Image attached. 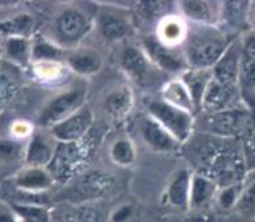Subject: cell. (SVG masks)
Masks as SVG:
<instances>
[{"label": "cell", "mask_w": 255, "mask_h": 222, "mask_svg": "<svg viewBox=\"0 0 255 222\" xmlns=\"http://www.w3.org/2000/svg\"><path fill=\"white\" fill-rule=\"evenodd\" d=\"M234 38L218 25H189L183 44L189 68L212 70Z\"/></svg>", "instance_id": "7a4b0ae2"}, {"label": "cell", "mask_w": 255, "mask_h": 222, "mask_svg": "<svg viewBox=\"0 0 255 222\" xmlns=\"http://www.w3.org/2000/svg\"><path fill=\"white\" fill-rule=\"evenodd\" d=\"M0 222H20L7 201H0Z\"/></svg>", "instance_id": "b9f144b4"}, {"label": "cell", "mask_w": 255, "mask_h": 222, "mask_svg": "<svg viewBox=\"0 0 255 222\" xmlns=\"http://www.w3.org/2000/svg\"><path fill=\"white\" fill-rule=\"evenodd\" d=\"M25 147L20 139L13 136L9 138H0V167H13L25 159Z\"/></svg>", "instance_id": "1f68e13d"}, {"label": "cell", "mask_w": 255, "mask_h": 222, "mask_svg": "<svg viewBox=\"0 0 255 222\" xmlns=\"http://www.w3.org/2000/svg\"><path fill=\"white\" fill-rule=\"evenodd\" d=\"M115 179L102 171H86L66 185L61 203L92 204L114 188Z\"/></svg>", "instance_id": "52a82bcc"}, {"label": "cell", "mask_w": 255, "mask_h": 222, "mask_svg": "<svg viewBox=\"0 0 255 222\" xmlns=\"http://www.w3.org/2000/svg\"><path fill=\"white\" fill-rule=\"evenodd\" d=\"M94 112L88 106L49 128V134L58 143H77L89 136L94 124Z\"/></svg>", "instance_id": "7c38bea8"}, {"label": "cell", "mask_w": 255, "mask_h": 222, "mask_svg": "<svg viewBox=\"0 0 255 222\" xmlns=\"http://www.w3.org/2000/svg\"><path fill=\"white\" fill-rule=\"evenodd\" d=\"M218 189L220 187L213 179H210L202 173L193 172L191 183L189 211L200 212L214 204Z\"/></svg>", "instance_id": "cb8c5ba5"}, {"label": "cell", "mask_w": 255, "mask_h": 222, "mask_svg": "<svg viewBox=\"0 0 255 222\" xmlns=\"http://www.w3.org/2000/svg\"><path fill=\"white\" fill-rule=\"evenodd\" d=\"M135 106L132 89L127 85H121L111 89L103 100V109L114 122H123L128 118Z\"/></svg>", "instance_id": "44dd1931"}, {"label": "cell", "mask_w": 255, "mask_h": 222, "mask_svg": "<svg viewBox=\"0 0 255 222\" xmlns=\"http://www.w3.org/2000/svg\"><path fill=\"white\" fill-rule=\"evenodd\" d=\"M119 65L129 80L141 88H147L155 81L153 72L156 68L149 61L140 46H125L119 56Z\"/></svg>", "instance_id": "8fae6325"}, {"label": "cell", "mask_w": 255, "mask_h": 222, "mask_svg": "<svg viewBox=\"0 0 255 222\" xmlns=\"http://www.w3.org/2000/svg\"><path fill=\"white\" fill-rule=\"evenodd\" d=\"M1 56H3V54H1V48H0V61H1Z\"/></svg>", "instance_id": "bcb514c9"}, {"label": "cell", "mask_w": 255, "mask_h": 222, "mask_svg": "<svg viewBox=\"0 0 255 222\" xmlns=\"http://www.w3.org/2000/svg\"><path fill=\"white\" fill-rule=\"evenodd\" d=\"M254 115L255 111L245 105L212 114L204 112L201 119H196V128L213 138L236 140L246 135Z\"/></svg>", "instance_id": "3957f363"}, {"label": "cell", "mask_w": 255, "mask_h": 222, "mask_svg": "<svg viewBox=\"0 0 255 222\" xmlns=\"http://www.w3.org/2000/svg\"><path fill=\"white\" fill-rule=\"evenodd\" d=\"M241 64H242V40L241 36L236 37L230 42L222 57L212 69L213 80L225 86L238 88Z\"/></svg>", "instance_id": "5bb4252c"}, {"label": "cell", "mask_w": 255, "mask_h": 222, "mask_svg": "<svg viewBox=\"0 0 255 222\" xmlns=\"http://www.w3.org/2000/svg\"><path fill=\"white\" fill-rule=\"evenodd\" d=\"M177 4L168 3V1H140L136 4L137 12L145 19H159L168 15H172V8L176 7Z\"/></svg>", "instance_id": "8d00e7d4"}, {"label": "cell", "mask_w": 255, "mask_h": 222, "mask_svg": "<svg viewBox=\"0 0 255 222\" xmlns=\"http://www.w3.org/2000/svg\"><path fill=\"white\" fill-rule=\"evenodd\" d=\"M139 134L143 142L155 152L169 153L180 147V143L148 114L139 122Z\"/></svg>", "instance_id": "d6986e66"}, {"label": "cell", "mask_w": 255, "mask_h": 222, "mask_svg": "<svg viewBox=\"0 0 255 222\" xmlns=\"http://www.w3.org/2000/svg\"><path fill=\"white\" fill-rule=\"evenodd\" d=\"M133 216V207L129 204H123L109 216V222H129Z\"/></svg>", "instance_id": "60d3db41"}, {"label": "cell", "mask_w": 255, "mask_h": 222, "mask_svg": "<svg viewBox=\"0 0 255 222\" xmlns=\"http://www.w3.org/2000/svg\"><path fill=\"white\" fill-rule=\"evenodd\" d=\"M12 185L20 193L45 195L56 185V181L46 168L23 165L12 176Z\"/></svg>", "instance_id": "4fadbf2b"}, {"label": "cell", "mask_w": 255, "mask_h": 222, "mask_svg": "<svg viewBox=\"0 0 255 222\" xmlns=\"http://www.w3.org/2000/svg\"><path fill=\"white\" fill-rule=\"evenodd\" d=\"M242 148H244L245 159H246L248 167L250 168L253 163L252 171H255V115L254 119H253L252 126H250V128H249L246 135H245V140L244 144H242Z\"/></svg>", "instance_id": "f35d334b"}, {"label": "cell", "mask_w": 255, "mask_h": 222, "mask_svg": "<svg viewBox=\"0 0 255 222\" xmlns=\"http://www.w3.org/2000/svg\"><path fill=\"white\" fill-rule=\"evenodd\" d=\"M96 25L101 37L107 42H123L135 35V24L129 13L117 8H106L96 16Z\"/></svg>", "instance_id": "30bf717a"}, {"label": "cell", "mask_w": 255, "mask_h": 222, "mask_svg": "<svg viewBox=\"0 0 255 222\" xmlns=\"http://www.w3.org/2000/svg\"><path fill=\"white\" fill-rule=\"evenodd\" d=\"M242 40V58L245 60H253L255 61V31L245 32L241 35Z\"/></svg>", "instance_id": "ab89813d"}, {"label": "cell", "mask_w": 255, "mask_h": 222, "mask_svg": "<svg viewBox=\"0 0 255 222\" xmlns=\"http://www.w3.org/2000/svg\"><path fill=\"white\" fill-rule=\"evenodd\" d=\"M181 82L185 85L192 101H193L194 109H196V114L201 112L202 100L205 96L206 89L209 88L210 82L213 80V73L212 70H204V69H193V68H188L184 70L183 73L179 77Z\"/></svg>", "instance_id": "d4e9b609"}, {"label": "cell", "mask_w": 255, "mask_h": 222, "mask_svg": "<svg viewBox=\"0 0 255 222\" xmlns=\"http://www.w3.org/2000/svg\"><path fill=\"white\" fill-rule=\"evenodd\" d=\"M34 31V20L28 13H20L0 23V33L4 37L29 38Z\"/></svg>", "instance_id": "4dcf8cb0"}, {"label": "cell", "mask_w": 255, "mask_h": 222, "mask_svg": "<svg viewBox=\"0 0 255 222\" xmlns=\"http://www.w3.org/2000/svg\"><path fill=\"white\" fill-rule=\"evenodd\" d=\"M52 222H109V216L96 203H60L52 209Z\"/></svg>", "instance_id": "2e32d148"}, {"label": "cell", "mask_w": 255, "mask_h": 222, "mask_svg": "<svg viewBox=\"0 0 255 222\" xmlns=\"http://www.w3.org/2000/svg\"><path fill=\"white\" fill-rule=\"evenodd\" d=\"M33 74L44 82H53L64 78L68 66L65 62H34Z\"/></svg>", "instance_id": "d590c367"}, {"label": "cell", "mask_w": 255, "mask_h": 222, "mask_svg": "<svg viewBox=\"0 0 255 222\" xmlns=\"http://www.w3.org/2000/svg\"><path fill=\"white\" fill-rule=\"evenodd\" d=\"M17 94V85L11 77L0 72V111L11 104Z\"/></svg>", "instance_id": "74e56055"}, {"label": "cell", "mask_w": 255, "mask_h": 222, "mask_svg": "<svg viewBox=\"0 0 255 222\" xmlns=\"http://www.w3.org/2000/svg\"><path fill=\"white\" fill-rule=\"evenodd\" d=\"M242 191H244V183L220 187L216 200H214V205L224 215H232L236 212L237 207L240 204Z\"/></svg>", "instance_id": "836d02e7"}, {"label": "cell", "mask_w": 255, "mask_h": 222, "mask_svg": "<svg viewBox=\"0 0 255 222\" xmlns=\"http://www.w3.org/2000/svg\"><path fill=\"white\" fill-rule=\"evenodd\" d=\"M254 222H255V221H254Z\"/></svg>", "instance_id": "7dc6e473"}, {"label": "cell", "mask_w": 255, "mask_h": 222, "mask_svg": "<svg viewBox=\"0 0 255 222\" xmlns=\"http://www.w3.org/2000/svg\"><path fill=\"white\" fill-rule=\"evenodd\" d=\"M96 27V16L82 8L69 5L58 12L53 21V41L65 50L78 48V44Z\"/></svg>", "instance_id": "5b68a950"}, {"label": "cell", "mask_w": 255, "mask_h": 222, "mask_svg": "<svg viewBox=\"0 0 255 222\" xmlns=\"http://www.w3.org/2000/svg\"><path fill=\"white\" fill-rule=\"evenodd\" d=\"M109 156L115 165L122 167V168H128L136 163V147L131 139L122 136V138L115 139L114 142L111 143Z\"/></svg>", "instance_id": "f1b7e54d"}, {"label": "cell", "mask_w": 255, "mask_h": 222, "mask_svg": "<svg viewBox=\"0 0 255 222\" xmlns=\"http://www.w3.org/2000/svg\"><path fill=\"white\" fill-rule=\"evenodd\" d=\"M254 7H255V4H254ZM254 20V27H253L252 28V29H253V31H255V12H254V13H253V12L252 11H250V20Z\"/></svg>", "instance_id": "f6af8a7d"}, {"label": "cell", "mask_w": 255, "mask_h": 222, "mask_svg": "<svg viewBox=\"0 0 255 222\" xmlns=\"http://www.w3.org/2000/svg\"><path fill=\"white\" fill-rule=\"evenodd\" d=\"M250 11H252V3L245 1H222L221 17L220 24L225 32L229 35L241 36L248 29V24L250 23Z\"/></svg>", "instance_id": "ffe728a7"}, {"label": "cell", "mask_w": 255, "mask_h": 222, "mask_svg": "<svg viewBox=\"0 0 255 222\" xmlns=\"http://www.w3.org/2000/svg\"><path fill=\"white\" fill-rule=\"evenodd\" d=\"M20 222H52V209L41 204L7 201Z\"/></svg>", "instance_id": "f546056e"}, {"label": "cell", "mask_w": 255, "mask_h": 222, "mask_svg": "<svg viewBox=\"0 0 255 222\" xmlns=\"http://www.w3.org/2000/svg\"><path fill=\"white\" fill-rule=\"evenodd\" d=\"M68 52L54 41L36 40L32 45V64L34 62H65Z\"/></svg>", "instance_id": "d6a6232c"}, {"label": "cell", "mask_w": 255, "mask_h": 222, "mask_svg": "<svg viewBox=\"0 0 255 222\" xmlns=\"http://www.w3.org/2000/svg\"><path fill=\"white\" fill-rule=\"evenodd\" d=\"M184 222H214L213 220L210 219L208 215H196L194 217H191V219L185 220Z\"/></svg>", "instance_id": "7bdbcfd3"}, {"label": "cell", "mask_w": 255, "mask_h": 222, "mask_svg": "<svg viewBox=\"0 0 255 222\" xmlns=\"http://www.w3.org/2000/svg\"><path fill=\"white\" fill-rule=\"evenodd\" d=\"M32 44L29 38L25 37H4L1 54L9 61L20 68H28L32 64Z\"/></svg>", "instance_id": "4316f807"}, {"label": "cell", "mask_w": 255, "mask_h": 222, "mask_svg": "<svg viewBox=\"0 0 255 222\" xmlns=\"http://www.w3.org/2000/svg\"><path fill=\"white\" fill-rule=\"evenodd\" d=\"M233 140L214 138L213 143L200 146L202 175L213 179L218 187L244 183L249 173L244 148L230 144Z\"/></svg>", "instance_id": "6da1fadb"}, {"label": "cell", "mask_w": 255, "mask_h": 222, "mask_svg": "<svg viewBox=\"0 0 255 222\" xmlns=\"http://www.w3.org/2000/svg\"><path fill=\"white\" fill-rule=\"evenodd\" d=\"M58 142L48 130L40 128L29 136L25 147L24 165L46 168L53 159Z\"/></svg>", "instance_id": "9a60e30c"}, {"label": "cell", "mask_w": 255, "mask_h": 222, "mask_svg": "<svg viewBox=\"0 0 255 222\" xmlns=\"http://www.w3.org/2000/svg\"><path fill=\"white\" fill-rule=\"evenodd\" d=\"M224 222H254V221H250V220H246L244 217H241L238 216L237 213H232V215H228L226 219H224Z\"/></svg>", "instance_id": "ee69618b"}, {"label": "cell", "mask_w": 255, "mask_h": 222, "mask_svg": "<svg viewBox=\"0 0 255 222\" xmlns=\"http://www.w3.org/2000/svg\"><path fill=\"white\" fill-rule=\"evenodd\" d=\"M192 175L193 173L188 168L177 169L172 175L165 189V201L169 207L179 211H189Z\"/></svg>", "instance_id": "7402d4cb"}, {"label": "cell", "mask_w": 255, "mask_h": 222, "mask_svg": "<svg viewBox=\"0 0 255 222\" xmlns=\"http://www.w3.org/2000/svg\"><path fill=\"white\" fill-rule=\"evenodd\" d=\"M234 213L246 220L255 221V171H249L245 179L242 197Z\"/></svg>", "instance_id": "e575fe53"}, {"label": "cell", "mask_w": 255, "mask_h": 222, "mask_svg": "<svg viewBox=\"0 0 255 222\" xmlns=\"http://www.w3.org/2000/svg\"><path fill=\"white\" fill-rule=\"evenodd\" d=\"M188 23L180 15H168L157 21L156 33L160 41L171 46H183L188 35Z\"/></svg>", "instance_id": "484cf974"}, {"label": "cell", "mask_w": 255, "mask_h": 222, "mask_svg": "<svg viewBox=\"0 0 255 222\" xmlns=\"http://www.w3.org/2000/svg\"><path fill=\"white\" fill-rule=\"evenodd\" d=\"M89 136L77 143H58L50 164L46 167L56 184L68 185L86 172V165L93 153Z\"/></svg>", "instance_id": "277c9868"}, {"label": "cell", "mask_w": 255, "mask_h": 222, "mask_svg": "<svg viewBox=\"0 0 255 222\" xmlns=\"http://www.w3.org/2000/svg\"><path fill=\"white\" fill-rule=\"evenodd\" d=\"M222 3L218 1H180L177 9L180 16L191 25H212L220 24Z\"/></svg>", "instance_id": "ac0fdd59"}, {"label": "cell", "mask_w": 255, "mask_h": 222, "mask_svg": "<svg viewBox=\"0 0 255 222\" xmlns=\"http://www.w3.org/2000/svg\"><path fill=\"white\" fill-rule=\"evenodd\" d=\"M147 114L163 126L180 143V146L185 144L196 130V115L172 106L161 98L149 101Z\"/></svg>", "instance_id": "8992f818"}, {"label": "cell", "mask_w": 255, "mask_h": 222, "mask_svg": "<svg viewBox=\"0 0 255 222\" xmlns=\"http://www.w3.org/2000/svg\"><path fill=\"white\" fill-rule=\"evenodd\" d=\"M140 48L153 66L160 72L181 74L189 68L184 54L183 46H171L160 41L157 36L144 35L140 38Z\"/></svg>", "instance_id": "9c48e42d"}, {"label": "cell", "mask_w": 255, "mask_h": 222, "mask_svg": "<svg viewBox=\"0 0 255 222\" xmlns=\"http://www.w3.org/2000/svg\"><path fill=\"white\" fill-rule=\"evenodd\" d=\"M65 64L69 70L81 77H93L103 68L102 56L92 48H76L69 50Z\"/></svg>", "instance_id": "603a6c76"}, {"label": "cell", "mask_w": 255, "mask_h": 222, "mask_svg": "<svg viewBox=\"0 0 255 222\" xmlns=\"http://www.w3.org/2000/svg\"><path fill=\"white\" fill-rule=\"evenodd\" d=\"M241 105L244 104L241 100L238 88L225 86L216 80H212L209 88L206 89L204 100H202L201 112L212 114V112L237 108Z\"/></svg>", "instance_id": "e0dca14e"}, {"label": "cell", "mask_w": 255, "mask_h": 222, "mask_svg": "<svg viewBox=\"0 0 255 222\" xmlns=\"http://www.w3.org/2000/svg\"><path fill=\"white\" fill-rule=\"evenodd\" d=\"M161 100L165 101L167 104L176 106V108L183 109L185 111H189L192 114H196L193 101H192L189 93H188L185 85L181 82L180 78H175L165 82L161 86Z\"/></svg>", "instance_id": "83f0119b"}, {"label": "cell", "mask_w": 255, "mask_h": 222, "mask_svg": "<svg viewBox=\"0 0 255 222\" xmlns=\"http://www.w3.org/2000/svg\"><path fill=\"white\" fill-rule=\"evenodd\" d=\"M86 102V89L73 88L54 96L41 109L37 118V124L42 130H49L64 119L82 109Z\"/></svg>", "instance_id": "ba28073f"}]
</instances>
